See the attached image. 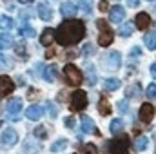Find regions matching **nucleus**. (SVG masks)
Listing matches in <instances>:
<instances>
[{
	"instance_id": "nucleus-25",
	"label": "nucleus",
	"mask_w": 156,
	"mask_h": 154,
	"mask_svg": "<svg viewBox=\"0 0 156 154\" xmlns=\"http://www.w3.org/2000/svg\"><path fill=\"white\" fill-rule=\"evenodd\" d=\"M66 147H67V140L62 138V140H56V142L51 145V151H53V152H60V151H64Z\"/></svg>"
},
{
	"instance_id": "nucleus-10",
	"label": "nucleus",
	"mask_w": 156,
	"mask_h": 154,
	"mask_svg": "<svg viewBox=\"0 0 156 154\" xmlns=\"http://www.w3.org/2000/svg\"><path fill=\"white\" fill-rule=\"evenodd\" d=\"M78 7H80V5L73 4V2H64V4L60 5V13H62L64 18H73L78 13Z\"/></svg>"
},
{
	"instance_id": "nucleus-7",
	"label": "nucleus",
	"mask_w": 156,
	"mask_h": 154,
	"mask_svg": "<svg viewBox=\"0 0 156 154\" xmlns=\"http://www.w3.org/2000/svg\"><path fill=\"white\" fill-rule=\"evenodd\" d=\"M16 142H18V134H16L15 129H5L2 132V136H0V143L4 147H13Z\"/></svg>"
},
{
	"instance_id": "nucleus-30",
	"label": "nucleus",
	"mask_w": 156,
	"mask_h": 154,
	"mask_svg": "<svg viewBox=\"0 0 156 154\" xmlns=\"http://www.w3.org/2000/svg\"><path fill=\"white\" fill-rule=\"evenodd\" d=\"M87 83L89 85L96 83V73H94V67H91V65H87Z\"/></svg>"
},
{
	"instance_id": "nucleus-28",
	"label": "nucleus",
	"mask_w": 156,
	"mask_h": 154,
	"mask_svg": "<svg viewBox=\"0 0 156 154\" xmlns=\"http://www.w3.org/2000/svg\"><path fill=\"white\" fill-rule=\"evenodd\" d=\"M76 154H98V149H96L93 143H85V145H83Z\"/></svg>"
},
{
	"instance_id": "nucleus-20",
	"label": "nucleus",
	"mask_w": 156,
	"mask_h": 154,
	"mask_svg": "<svg viewBox=\"0 0 156 154\" xmlns=\"http://www.w3.org/2000/svg\"><path fill=\"white\" fill-rule=\"evenodd\" d=\"M9 47H13V37L5 31V33H2V35H0V51L9 49Z\"/></svg>"
},
{
	"instance_id": "nucleus-47",
	"label": "nucleus",
	"mask_w": 156,
	"mask_h": 154,
	"mask_svg": "<svg viewBox=\"0 0 156 154\" xmlns=\"http://www.w3.org/2000/svg\"><path fill=\"white\" fill-rule=\"evenodd\" d=\"M149 2H151V0H149Z\"/></svg>"
},
{
	"instance_id": "nucleus-21",
	"label": "nucleus",
	"mask_w": 156,
	"mask_h": 154,
	"mask_svg": "<svg viewBox=\"0 0 156 154\" xmlns=\"http://www.w3.org/2000/svg\"><path fill=\"white\" fill-rule=\"evenodd\" d=\"M120 85H122V82L118 78H107L104 82V89L105 91H116V89H120Z\"/></svg>"
},
{
	"instance_id": "nucleus-19",
	"label": "nucleus",
	"mask_w": 156,
	"mask_h": 154,
	"mask_svg": "<svg viewBox=\"0 0 156 154\" xmlns=\"http://www.w3.org/2000/svg\"><path fill=\"white\" fill-rule=\"evenodd\" d=\"M147 145H149V140H147L145 136H138V138L134 140V143H133V149H134L136 152H142V151L147 149Z\"/></svg>"
},
{
	"instance_id": "nucleus-41",
	"label": "nucleus",
	"mask_w": 156,
	"mask_h": 154,
	"mask_svg": "<svg viewBox=\"0 0 156 154\" xmlns=\"http://www.w3.org/2000/svg\"><path fill=\"white\" fill-rule=\"evenodd\" d=\"M140 54H142V49H140V47L131 49V56H140Z\"/></svg>"
},
{
	"instance_id": "nucleus-39",
	"label": "nucleus",
	"mask_w": 156,
	"mask_h": 154,
	"mask_svg": "<svg viewBox=\"0 0 156 154\" xmlns=\"http://www.w3.org/2000/svg\"><path fill=\"white\" fill-rule=\"evenodd\" d=\"M118 111H120V113H127V102H125V100L118 103Z\"/></svg>"
},
{
	"instance_id": "nucleus-29",
	"label": "nucleus",
	"mask_w": 156,
	"mask_h": 154,
	"mask_svg": "<svg viewBox=\"0 0 156 154\" xmlns=\"http://www.w3.org/2000/svg\"><path fill=\"white\" fill-rule=\"evenodd\" d=\"M122 129H123V121L122 120H113L111 121V132L113 134H120Z\"/></svg>"
},
{
	"instance_id": "nucleus-32",
	"label": "nucleus",
	"mask_w": 156,
	"mask_h": 154,
	"mask_svg": "<svg viewBox=\"0 0 156 154\" xmlns=\"http://www.w3.org/2000/svg\"><path fill=\"white\" fill-rule=\"evenodd\" d=\"M15 51H16V54L18 56H22V58H27V49H26V44H16V47H15Z\"/></svg>"
},
{
	"instance_id": "nucleus-2",
	"label": "nucleus",
	"mask_w": 156,
	"mask_h": 154,
	"mask_svg": "<svg viewBox=\"0 0 156 154\" xmlns=\"http://www.w3.org/2000/svg\"><path fill=\"white\" fill-rule=\"evenodd\" d=\"M105 151L111 154H129V140L127 136H120L105 143Z\"/></svg>"
},
{
	"instance_id": "nucleus-43",
	"label": "nucleus",
	"mask_w": 156,
	"mask_h": 154,
	"mask_svg": "<svg viewBox=\"0 0 156 154\" xmlns=\"http://www.w3.org/2000/svg\"><path fill=\"white\" fill-rule=\"evenodd\" d=\"M151 76L156 78V62L154 64H151Z\"/></svg>"
},
{
	"instance_id": "nucleus-4",
	"label": "nucleus",
	"mask_w": 156,
	"mask_h": 154,
	"mask_svg": "<svg viewBox=\"0 0 156 154\" xmlns=\"http://www.w3.org/2000/svg\"><path fill=\"white\" fill-rule=\"evenodd\" d=\"M96 24H98V27L102 29V33H100V37H98V44H100L102 47L111 45V44H113V40H115V33L107 27V24H105L104 20H98Z\"/></svg>"
},
{
	"instance_id": "nucleus-9",
	"label": "nucleus",
	"mask_w": 156,
	"mask_h": 154,
	"mask_svg": "<svg viewBox=\"0 0 156 154\" xmlns=\"http://www.w3.org/2000/svg\"><path fill=\"white\" fill-rule=\"evenodd\" d=\"M5 109H7L9 114L13 116V120H16V114H20V111H22V100L20 98H11L7 102Z\"/></svg>"
},
{
	"instance_id": "nucleus-11",
	"label": "nucleus",
	"mask_w": 156,
	"mask_h": 154,
	"mask_svg": "<svg viewBox=\"0 0 156 154\" xmlns=\"http://www.w3.org/2000/svg\"><path fill=\"white\" fill-rule=\"evenodd\" d=\"M15 91V83L9 76H0V96H7Z\"/></svg>"
},
{
	"instance_id": "nucleus-45",
	"label": "nucleus",
	"mask_w": 156,
	"mask_h": 154,
	"mask_svg": "<svg viewBox=\"0 0 156 154\" xmlns=\"http://www.w3.org/2000/svg\"><path fill=\"white\" fill-rule=\"evenodd\" d=\"M35 0H20V4H33Z\"/></svg>"
},
{
	"instance_id": "nucleus-34",
	"label": "nucleus",
	"mask_w": 156,
	"mask_h": 154,
	"mask_svg": "<svg viewBox=\"0 0 156 154\" xmlns=\"http://www.w3.org/2000/svg\"><path fill=\"white\" fill-rule=\"evenodd\" d=\"M127 98H131V96H138L140 94V83H136V85H131L129 89H127Z\"/></svg>"
},
{
	"instance_id": "nucleus-44",
	"label": "nucleus",
	"mask_w": 156,
	"mask_h": 154,
	"mask_svg": "<svg viewBox=\"0 0 156 154\" xmlns=\"http://www.w3.org/2000/svg\"><path fill=\"white\" fill-rule=\"evenodd\" d=\"M45 56H47V58H49V56H55V51H53V49H49V51L45 53Z\"/></svg>"
},
{
	"instance_id": "nucleus-1",
	"label": "nucleus",
	"mask_w": 156,
	"mask_h": 154,
	"mask_svg": "<svg viewBox=\"0 0 156 154\" xmlns=\"http://www.w3.org/2000/svg\"><path fill=\"white\" fill-rule=\"evenodd\" d=\"M85 37V26L80 20H66L56 27V42L60 45H75Z\"/></svg>"
},
{
	"instance_id": "nucleus-35",
	"label": "nucleus",
	"mask_w": 156,
	"mask_h": 154,
	"mask_svg": "<svg viewBox=\"0 0 156 154\" xmlns=\"http://www.w3.org/2000/svg\"><path fill=\"white\" fill-rule=\"evenodd\" d=\"M35 136H37V138H40V140L47 138V129H45L44 125H38V127L35 129Z\"/></svg>"
},
{
	"instance_id": "nucleus-5",
	"label": "nucleus",
	"mask_w": 156,
	"mask_h": 154,
	"mask_svg": "<svg viewBox=\"0 0 156 154\" xmlns=\"http://www.w3.org/2000/svg\"><path fill=\"white\" fill-rule=\"evenodd\" d=\"M87 107V94L85 91H75L71 94V111H83Z\"/></svg>"
},
{
	"instance_id": "nucleus-27",
	"label": "nucleus",
	"mask_w": 156,
	"mask_h": 154,
	"mask_svg": "<svg viewBox=\"0 0 156 154\" xmlns=\"http://www.w3.org/2000/svg\"><path fill=\"white\" fill-rule=\"evenodd\" d=\"M11 27H13V18L2 16V18H0V29H2V31H9Z\"/></svg>"
},
{
	"instance_id": "nucleus-13",
	"label": "nucleus",
	"mask_w": 156,
	"mask_h": 154,
	"mask_svg": "<svg viewBox=\"0 0 156 154\" xmlns=\"http://www.w3.org/2000/svg\"><path fill=\"white\" fill-rule=\"evenodd\" d=\"M80 121H82V132H85V134H91V132L100 134V132H98V129H96V125H94V121H93L89 116H82V118H80Z\"/></svg>"
},
{
	"instance_id": "nucleus-8",
	"label": "nucleus",
	"mask_w": 156,
	"mask_h": 154,
	"mask_svg": "<svg viewBox=\"0 0 156 154\" xmlns=\"http://www.w3.org/2000/svg\"><path fill=\"white\" fill-rule=\"evenodd\" d=\"M153 116H154V107H153L151 103H142V107H140V113H138L140 121H144V123H151Z\"/></svg>"
},
{
	"instance_id": "nucleus-38",
	"label": "nucleus",
	"mask_w": 156,
	"mask_h": 154,
	"mask_svg": "<svg viewBox=\"0 0 156 154\" xmlns=\"http://www.w3.org/2000/svg\"><path fill=\"white\" fill-rule=\"evenodd\" d=\"M107 7H109L107 0H100V4H98V9H100L102 13H105V11H107Z\"/></svg>"
},
{
	"instance_id": "nucleus-3",
	"label": "nucleus",
	"mask_w": 156,
	"mask_h": 154,
	"mask_svg": "<svg viewBox=\"0 0 156 154\" xmlns=\"http://www.w3.org/2000/svg\"><path fill=\"white\" fill-rule=\"evenodd\" d=\"M64 78H66V82H67V85H73V87H76L82 83V71L78 69L75 64H67L66 67H64Z\"/></svg>"
},
{
	"instance_id": "nucleus-23",
	"label": "nucleus",
	"mask_w": 156,
	"mask_h": 154,
	"mask_svg": "<svg viewBox=\"0 0 156 154\" xmlns=\"http://www.w3.org/2000/svg\"><path fill=\"white\" fill-rule=\"evenodd\" d=\"M144 44H145V47H147V49L154 51V49H156V33H147V35H145V38H144Z\"/></svg>"
},
{
	"instance_id": "nucleus-22",
	"label": "nucleus",
	"mask_w": 156,
	"mask_h": 154,
	"mask_svg": "<svg viewBox=\"0 0 156 154\" xmlns=\"http://www.w3.org/2000/svg\"><path fill=\"white\" fill-rule=\"evenodd\" d=\"M98 113L102 116L111 114V105H109V102L105 98H100V102H98Z\"/></svg>"
},
{
	"instance_id": "nucleus-31",
	"label": "nucleus",
	"mask_w": 156,
	"mask_h": 154,
	"mask_svg": "<svg viewBox=\"0 0 156 154\" xmlns=\"http://www.w3.org/2000/svg\"><path fill=\"white\" fill-rule=\"evenodd\" d=\"M45 109H47V114L51 116V118H56L58 116V109H56V105L53 102H47L45 103Z\"/></svg>"
},
{
	"instance_id": "nucleus-18",
	"label": "nucleus",
	"mask_w": 156,
	"mask_h": 154,
	"mask_svg": "<svg viewBox=\"0 0 156 154\" xmlns=\"http://www.w3.org/2000/svg\"><path fill=\"white\" fill-rule=\"evenodd\" d=\"M58 76V67L56 65H49V67H45V71H44V78H45V82H49V83H53L55 80Z\"/></svg>"
},
{
	"instance_id": "nucleus-36",
	"label": "nucleus",
	"mask_w": 156,
	"mask_h": 154,
	"mask_svg": "<svg viewBox=\"0 0 156 154\" xmlns=\"http://www.w3.org/2000/svg\"><path fill=\"white\" fill-rule=\"evenodd\" d=\"M145 94H147V98H149V100H156V83H151V85L147 87Z\"/></svg>"
},
{
	"instance_id": "nucleus-6",
	"label": "nucleus",
	"mask_w": 156,
	"mask_h": 154,
	"mask_svg": "<svg viewBox=\"0 0 156 154\" xmlns=\"http://www.w3.org/2000/svg\"><path fill=\"white\" fill-rule=\"evenodd\" d=\"M105 67L109 71H116L122 67V54L118 51H111L107 56H105Z\"/></svg>"
},
{
	"instance_id": "nucleus-46",
	"label": "nucleus",
	"mask_w": 156,
	"mask_h": 154,
	"mask_svg": "<svg viewBox=\"0 0 156 154\" xmlns=\"http://www.w3.org/2000/svg\"><path fill=\"white\" fill-rule=\"evenodd\" d=\"M0 125H2V121H0Z\"/></svg>"
},
{
	"instance_id": "nucleus-33",
	"label": "nucleus",
	"mask_w": 156,
	"mask_h": 154,
	"mask_svg": "<svg viewBox=\"0 0 156 154\" xmlns=\"http://www.w3.org/2000/svg\"><path fill=\"white\" fill-rule=\"evenodd\" d=\"M80 9L85 13H91L93 11V0H80Z\"/></svg>"
},
{
	"instance_id": "nucleus-42",
	"label": "nucleus",
	"mask_w": 156,
	"mask_h": 154,
	"mask_svg": "<svg viewBox=\"0 0 156 154\" xmlns=\"http://www.w3.org/2000/svg\"><path fill=\"white\" fill-rule=\"evenodd\" d=\"M127 5L129 7H136V5H140V0H127Z\"/></svg>"
},
{
	"instance_id": "nucleus-15",
	"label": "nucleus",
	"mask_w": 156,
	"mask_h": 154,
	"mask_svg": "<svg viewBox=\"0 0 156 154\" xmlns=\"http://www.w3.org/2000/svg\"><path fill=\"white\" fill-rule=\"evenodd\" d=\"M37 13H38V18L44 20V22H47V20L53 18V11H51V7L45 5V4H38V5H37Z\"/></svg>"
},
{
	"instance_id": "nucleus-17",
	"label": "nucleus",
	"mask_w": 156,
	"mask_h": 154,
	"mask_svg": "<svg viewBox=\"0 0 156 154\" xmlns=\"http://www.w3.org/2000/svg\"><path fill=\"white\" fill-rule=\"evenodd\" d=\"M44 114V109L40 107V105H31V107H27V111H26V116L29 118V120H40Z\"/></svg>"
},
{
	"instance_id": "nucleus-16",
	"label": "nucleus",
	"mask_w": 156,
	"mask_h": 154,
	"mask_svg": "<svg viewBox=\"0 0 156 154\" xmlns=\"http://www.w3.org/2000/svg\"><path fill=\"white\" fill-rule=\"evenodd\" d=\"M53 40H56V31H53V29H44L42 31V37H40L42 45H51Z\"/></svg>"
},
{
	"instance_id": "nucleus-24",
	"label": "nucleus",
	"mask_w": 156,
	"mask_h": 154,
	"mask_svg": "<svg viewBox=\"0 0 156 154\" xmlns=\"http://www.w3.org/2000/svg\"><path fill=\"white\" fill-rule=\"evenodd\" d=\"M18 33H20L22 37H26V38H33V37H35V29L29 27V26H20V27H18Z\"/></svg>"
},
{
	"instance_id": "nucleus-14",
	"label": "nucleus",
	"mask_w": 156,
	"mask_h": 154,
	"mask_svg": "<svg viewBox=\"0 0 156 154\" xmlns=\"http://www.w3.org/2000/svg\"><path fill=\"white\" fill-rule=\"evenodd\" d=\"M123 18H125V9H123L122 5H115V7L111 9L109 20H111L113 24H122V22H123Z\"/></svg>"
},
{
	"instance_id": "nucleus-26",
	"label": "nucleus",
	"mask_w": 156,
	"mask_h": 154,
	"mask_svg": "<svg viewBox=\"0 0 156 154\" xmlns=\"http://www.w3.org/2000/svg\"><path fill=\"white\" fill-rule=\"evenodd\" d=\"M120 37H123V38H129L131 35H133V26L131 24H123V26H120Z\"/></svg>"
},
{
	"instance_id": "nucleus-40",
	"label": "nucleus",
	"mask_w": 156,
	"mask_h": 154,
	"mask_svg": "<svg viewBox=\"0 0 156 154\" xmlns=\"http://www.w3.org/2000/svg\"><path fill=\"white\" fill-rule=\"evenodd\" d=\"M66 127H69V129H73L75 127V118H66Z\"/></svg>"
},
{
	"instance_id": "nucleus-12",
	"label": "nucleus",
	"mask_w": 156,
	"mask_h": 154,
	"mask_svg": "<svg viewBox=\"0 0 156 154\" xmlns=\"http://www.w3.org/2000/svg\"><path fill=\"white\" fill-rule=\"evenodd\" d=\"M134 24H136V29L145 31V29L151 26V16H149L147 13H138V15L134 16Z\"/></svg>"
},
{
	"instance_id": "nucleus-37",
	"label": "nucleus",
	"mask_w": 156,
	"mask_h": 154,
	"mask_svg": "<svg viewBox=\"0 0 156 154\" xmlns=\"http://www.w3.org/2000/svg\"><path fill=\"white\" fill-rule=\"evenodd\" d=\"M94 51H96V49H94V45H93V44H87V45L83 47V54H85V56L94 54Z\"/></svg>"
}]
</instances>
